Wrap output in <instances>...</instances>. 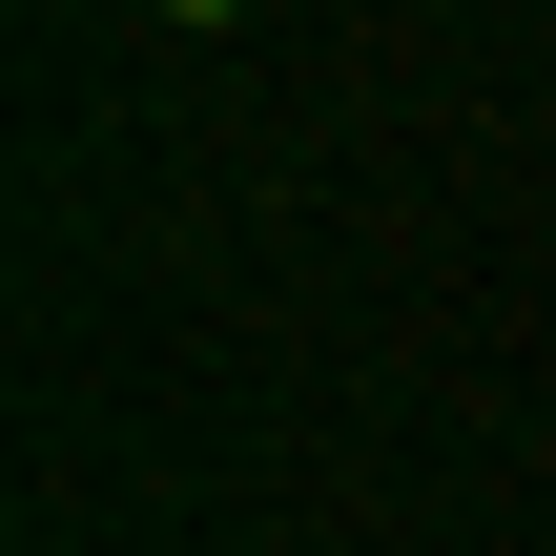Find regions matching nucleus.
Wrapping results in <instances>:
<instances>
[{"mask_svg": "<svg viewBox=\"0 0 556 556\" xmlns=\"http://www.w3.org/2000/svg\"><path fill=\"white\" fill-rule=\"evenodd\" d=\"M186 21H227V0H186Z\"/></svg>", "mask_w": 556, "mask_h": 556, "instance_id": "f257e3e1", "label": "nucleus"}]
</instances>
